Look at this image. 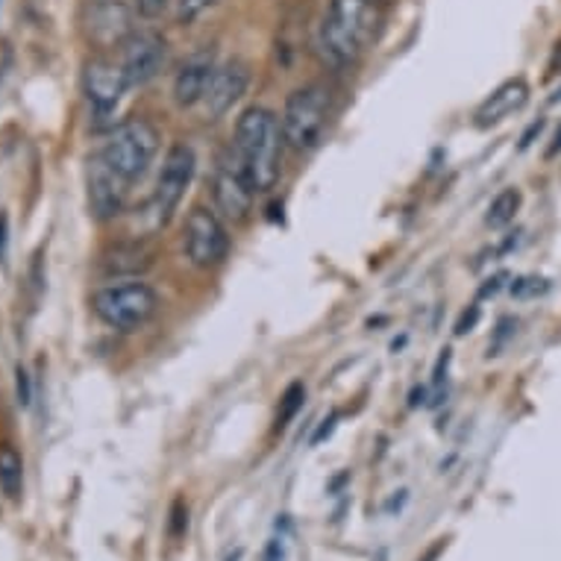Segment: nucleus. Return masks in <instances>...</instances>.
<instances>
[{
    "mask_svg": "<svg viewBox=\"0 0 561 561\" xmlns=\"http://www.w3.org/2000/svg\"><path fill=\"white\" fill-rule=\"evenodd\" d=\"M168 533H171V538H183V535L188 533V506H185L183 500H176L174 506H171Z\"/></svg>",
    "mask_w": 561,
    "mask_h": 561,
    "instance_id": "nucleus-21",
    "label": "nucleus"
},
{
    "mask_svg": "<svg viewBox=\"0 0 561 561\" xmlns=\"http://www.w3.org/2000/svg\"><path fill=\"white\" fill-rule=\"evenodd\" d=\"M379 30L382 10L377 0H330L318 45L332 68H350L377 42Z\"/></svg>",
    "mask_w": 561,
    "mask_h": 561,
    "instance_id": "nucleus-1",
    "label": "nucleus"
},
{
    "mask_svg": "<svg viewBox=\"0 0 561 561\" xmlns=\"http://www.w3.org/2000/svg\"><path fill=\"white\" fill-rule=\"evenodd\" d=\"M0 491L10 500H19L24 491V459L10 444L0 447Z\"/></svg>",
    "mask_w": 561,
    "mask_h": 561,
    "instance_id": "nucleus-16",
    "label": "nucleus"
},
{
    "mask_svg": "<svg viewBox=\"0 0 561 561\" xmlns=\"http://www.w3.org/2000/svg\"><path fill=\"white\" fill-rule=\"evenodd\" d=\"M283 559H286V547H283V538H274V541L267 543L265 561H283Z\"/></svg>",
    "mask_w": 561,
    "mask_h": 561,
    "instance_id": "nucleus-27",
    "label": "nucleus"
},
{
    "mask_svg": "<svg viewBox=\"0 0 561 561\" xmlns=\"http://www.w3.org/2000/svg\"><path fill=\"white\" fill-rule=\"evenodd\" d=\"M168 7H171V0H136L138 15H141L145 21L162 19V15L168 12Z\"/></svg>",
    "mask_w": 561,
    "mask_h": 561,
    "instance_id": "nucleus-22",
    "label": "nucleus"
},
{
    "mask_svg": "<svg viewBox=\"0 0 561 561\" xmlns=\"http://www.w3.org/2000/svg\"><path fill=\"white\" fill-rule=\"evenodd\" d=\"M227 561H241V550L232 552V556H230V559H227Z\"/></svg>",
    "mask_w": 561,
    "mask_h": 561,
    "instance_id": "nucleus-32",
    "label": "nucleus"
},
{
    "mask_svg": "<svg viewBox=\"0 0 561 561\" xmlns=\"http://www.w3.org/2000/svg\"><path fill=\"white\" fill-rule=\"evenodd\" d=\"M335 424H339V412H332L330 417H323V421H321V426H318V430H314V435H312V444H321L323 438H330V435L335 433Z\"/></svg>",
    "mask_w": 561,
    "mask_h": 561,
    "instance_id": "nucleus-25",
    "label": "nucleus"
},
{
    "mask_svg": "<svg viewBox=\"0 0 561 561\" xmlns=\"http://www.w3.org/2000/svg\"><path fill=\"white\" fill-rule=\"evenodd\" d=\"M332 115V89L327 83H306L288 94L279 118L283 138L295 153H309L321 145Z\"/></svg>",
    "mask_w": 561,
    "mask_h": 561,
    "instance_id": "nucleus-3",
    "label": "nucleus"
},
{
    "mask_svg": "<svg viewBox=\"0 0 561 561\" xmlns=\"http://www.w3.org/2000/svg\"><path fill=\"white\" fill-rule=\"evenodd\" d=\"M306 403V386L304 382H291L279 397V409H276V433H283L291 421H295Z\"/></svg>",
    "mask_w": 561,
    "mask_h": 561,
    "instance_id": "nucleus-18",
    "label": "nucleus"
},
{
    "mask_svg": "<svg viewBox=\"0 0 561 561\" xmlns=\"http://www.w3.org/2000/svg\"><path fill=\"white\" fill-rule=\"evenodd\" d=\"M526 101H529V85H526L524 77H512L479 103V110L473 112V124L479 129L494 127L500 121H506L508 115H515L517 110H524Z\"/></svg>",
    "mask_w": 561,
    "mask_h": 561,
    "instance_id": "nucleus-14",
    "label": "nucleus"
},
{
    "mask_svg": "<svg viewBox=\"0 0 561 561\" xmlns=\"http://www.w3.org/2000/svg\"><path fill=\"white\" fill-rule=\"evenodd\" d=\"M15 394H19V403L21 405H30V400H33V386H30V374L19 365V370H15Z\"/></svg>",
    "mask_w": 561,
    "mask_h": 561,
    "instance_id": "nucleus-23",
    "label": "nucleus"
},
{
    "mask_svg": "<svg viewBox=\"0 0 561 561\" xmlns=\"http://www.w3.org/2000/svg\"><path fill=\"white\" fill-rule=\"evenodd\" d=\"M250 85V68L244 62H227L215 68L209 89L203 94V110L206 118L218 121L236 106V103L248 94Z\"/></svg>",
    "mask_w": 561,
    "mask_h": 561,
    "instance_id": "nucleus-12",
    "label": "nucleus"
},
{
    "mask_svg": "<svg viewBox=\"0 0 561 561\" xmlns=\"http://www.w3.org/2000/svg\"><path fill=\"white\" fill-rule=\"evenodd\" d=\"M218 0H176V24H194L203 12H209Z\"/></svg>",
    "mask_w": 561,
    "mask_h": 561,
    "instance_id": "nucleus-19",
    "label": "nucleus"
},
{
    "mask_svg": "<svg viewBox=\"0 0 561 561\" xmlns=\"http://www.w3.org/2000/svg\"><path fill=\"white\" fill-rule=\"evenodd\" d=\"M520 201H524V197H520L517 188H503V192L491 201V206H488V227H491V230H503V227H508V224L517 218V213H520Z\"/></svg>",
    "mask_w": 561,
    "mask_h": 561,
    "instance_id": "nucleus-17",
    "label": "nucleus"
},
{
    "mask_svg": "<svg viewBox=\"0 0 561 561\" xmlns=\"http://www.w3.org/2000/svg\"><path fill=\"white\" fill-rule=\"evenodd\" d=\"M256 188L250 183L248 171L241 168L236 153L221 157L218 168L213 176V197H215V213L227 218L232 224L248 221L253 213V203H256Z\"/></svg>",
    "mask_w": 561,
    "mask_h": 561,
    "instance_id": "nucleus-8",
    "label": "nucleus"
},
{
    "mask_svg": "<svg viewBox=\"0 0 561 561\" xmlns=\"http://www.w3.org/2000/svg\"><path fill=\"white\" fill-rule=\"evenodd\" d=\"M508 288H512V295L524 300V297L543 295V291H547V279H541V276H520V279H515Z\"/></svg>",
    "mask_w": 561,
    "mask_h": 561,
    "instance_id": "nucleus-20",
    "label": "nucleus"
},
{
    "mask_svg": "<svg viewBox=\"0 0 561 561\" xmlns=\"http://www.w3.org/2000/svg\"><path fill=\"white\" fill-rule=\"evenodd\" d=\"M559 153H561V127L559 133H556V138H552L550 148H547V157H559Z\"/></svg>",
    "mask_w": 561,
    "mask_h": 561,
    "instance_id": "nucleus-30",
    "label": "nucleus"
},
{
    "mask_svg": "<svg viewBox=\"0 0 561 561\" xmlns=\"http://www.w3.org/2000/svg\"><path fill=\"white\" fill-rule=\"evenodd\" d=\"M127 180L98 153L89 159V209L98 221H115L127 206Z\"/></svg>",
    "mask_w": 561,
    "mask_h": 561,
    "instance_id": "nucleus-11",
    "label": "nucleus"
},
{
    "mask_svg": "<svg viewBox=\"0 0 561 561\" xmlns=\"http://www.w3.org/2000/svg\"><path fill=\"white\" fill-rule=\"evenodd\" d=\"M479 314H482V309H479V306H470L468 312H461L459 323H456V335H465V332L473 330L479 321Z\"/></svg>",
    "mask_w": 561,
    "mask_h": 561,
    "instance_id": "nucleus-24",
    "label": "nucleus"
},
{
    "mask_svg": "<svg viewBox=\"0 0 561 561\" xmlns=\"http://www.w3.org/2000/svg\"><path fill=\"white\" fill-rule=\"evenodd\" d=\"M94 314L101 318L112 330H138L157 314L159 295L157 288L141 283V279H129V283H115V286H103L92 297Z\"/></svg>",
    "mask_w": 561,
    "mask_h": 561,
    "instance_id": "nucleus-5",
    "label": "nucleus"
},
{
    "mask_svg": "<svg viewBox=\"0 0 561 561\" xmlns=\"http://www.w3.org/2000/svg\"><path fill=\"white\" fill-rule=\"evenodd\" d=\"M503 279H506V274H497V276H491V279H485L488 286H482V297L497 295L500 288H503Z\"/></svg>",
    "mask_w": 561,
    "mask_h": 561,
    "instance_id": "nucleus-29",
    "label": "nucleus"
},
{
    "mask_svg": "<svg viewBox=\"0 0 561 561\" xmlns=\"http://www.w3.org/2000/svg\"><path fill=\"white\" fill-rule=\"evenodd\" d=\"M153 265V250L141 241H127V244H115V248L101 259V267L106 276H138L145 274Z\"/></svg>",
    "mask_w": 561,
    "mask_h": 561,
    "instance_id": "nucleus-15",
    "label": "nucleus"
},
{
    "mask_svg": "<svg viewBox=\"0 0 561 561\" xmlns=\"http://www.w3.org/2000/svg\"><path fill=\"white\" fill-rule=\"evenodd\" d=\"M215 54L213 50H197V54L185 56L180 71L174 77V103L180 110H192L203 103V94L209 89V80L215 75Z\"/></svg>",
    "mask_w": 561,
    "mask_h": 561,
    "instance_id": "nucleus-13",
    "label": "nucleus"
},
{
    "mask_svg": "<svg viewBox=\"0 0 561 561\" xmlns=\"http://www.w3.org/2000/svg\"><path fill=\"white\" fill-rule=\"evenodd\" d=\"M7 248H10V215L0 213V262H7Z\"/></svg>",
    "mask_w": 561,
    "mask_h": 561,
    "instance_id": "nucleus-26",
    "label": "nucleus"
},
{
    "mask_svg": "<svg viewBox=\"0 0 561 561\" xmlns=\"http://www.w3.org/2000/svg\"><path fill=\"white\" fill-rule=\"evenodd\" d=\"M183 250L194 267H218L230 253V232L215 209L194 206L185 218Z\"/></svg>",
    "mask_w": 561,
    "mask_h": 561,
    "instance_id": "nucleus-7",
    "label": "nucleus"
},
{
    "mask_svg": "<svg viewBox=\"0 0 561 561\" xmlns=\"http://www.w3.org/2000/svg\"><path fill=\"white\" fill-rule=\"evenodd\" d=\"M444 547H447V541H438V543H435L433 550L426 552V559H424V561H435V559H438V556H442Z\"/></svg>",
    "mask_w": 561,
    "mask_h": 561,
    "instance_id": "nucleus-31",
    "label": "nucleus"
},
{
    "mask_svg": "<svg viewBox=\"0 0 561 561\" xmlns=\"http://www.w3.org/2000/svg\"><path fill=\"white\" fill-rule=\"evenodd\" d=\"M541 129H543V118L533 121V124H529V129H526L524 136H520V150L529 148V145H533V138L541 136Z\"/></svg>",
    "mask_w": 561,
    "mask_h": 561,
    "instance_id": "nucleus-28",
    "label": "nucleus"
},
{
    "mask_svg": "<svg viewBox=\"0 0 561 561\" xmlns=\"http://www.w3.org/2000/svg\"><path fill=\"white\" fill-rule=\"evenodd\" d=\"M159 153V129L148 118H127L112 127L101 157L118 171L127 183H136L148 174Z\"/></svg>",
    "mask_w": 561,
    "mask_h": 561,
    "instance_id": "nucleus-4",
    "label": "nucleus"
},
{
    "mask_svg": "<svg viewBox=\"0 0 561 561\" xmlns=\"http://www.w3.org/2000/svg\"><path fill=\"white\" fill-rule=\"evenodd\" d=\"M194 168H197V157H194L192 145L185 141H176L171 145L162 159V171L157 176V192H153V218H157L159 227H165L174 213L180 209L185 192L194 180Z\"/></svg>",
    "mask_w": 561,
    "mask_h": 561,
    "instance_id": "nucleus-6",
    "label": "nucleus"
},
{
    "mask_svg": "<svg viewBox=\"0 0 561 561\" xmlns=\"http://www.w3.org/2000/svg\"><path fill=\"white\" fill-rule=\"evenodd\" d=\"M127 77L121 71V62H112L106 56H94L85 62L83 92L92 106V115L98 121H106L115 115V110L127 94Z\"/></svg>",
    "mask_w": 561,
    "mask_h": 561,
    "instance_id": "nucleus-9",
    "label": "nucleus"
},
{
    "mask_svg": "<svg viewBox=\"0 0 561 561\" xmlns=\"http://www.w3.org/2000/svg\"><path fill=\"white\" fill-rule=\"evenodd\" d=\"M283 127L274 112L265 106H250L241 112L239 124H236V141H232V153L239 157L241 168L248 171L250 183L259 194L271 192L279 183V171H283Z\"/></svg>",
    "mask_w": 561,
    "mask_h": 561,
    "instance_id": "nucleus-2",
    "label": "nucleus"
},
{
    "mask_svg": "<svg viewBox=\"0 0 561 561\" xmlns=\"http://www.w3.org/2000/svg\"><path fill=\"white\" fill-rule=\"evenodd\" d=\"M165 38L150 30L129 33L121 42V71L127 77L129 89H141L150 80H157L162 65H165Z\"/></svg>",
    "mask_w": 561,
    "mask_h": 561,
    "instance_id": "nucleus-10",
    "label": "nucleus"
}]
</instances>
